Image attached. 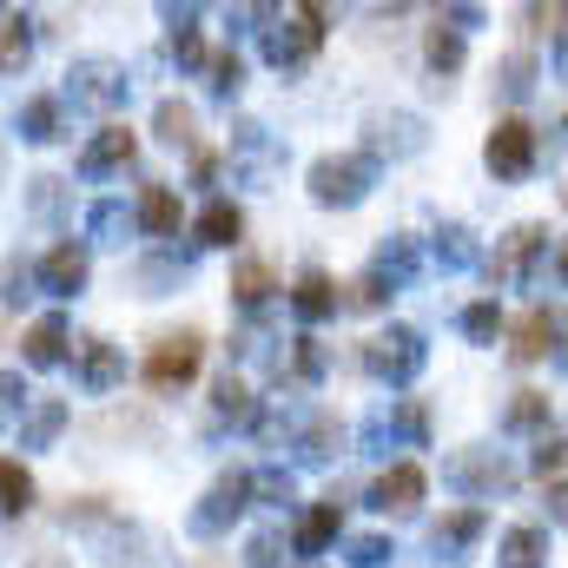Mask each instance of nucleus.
I'll list each match as a JSON object with an SVG mask.
<instances>
[{"label": "nucleus", "instance_id": "nucleus-1", "mask_svg": "<svg viewBox=\"0 0 568 568\" xmlns=\"http://www.w3.org/2000/svg\"><path fill=\"white\" fill-rule=\"evenodd\" d=\"M364 371L371 377H390V384H410L417 371H424V337L417 331H384V337H371L364 344Z\"/></svg>", "mask_w": 568, "mask_h": 568}, {"label": "nucleus", "instance_id": "nucleus-2", "mask_svg": "<svg viewBox=\"0 0 568 568\" xmlns=\"http://www.w3.org/2000/svg\"><path fill=\"white\" fill-rule=\"evenodd\" d=\"M199 357H205V337H199V331L159 337V351L145 357V384H152V390H179V384H192Z\"/></svg>", "mask_w": 568, "mask_h": 568}, {"label": "nucleus", "instance_id": "nucleus-3", "mask_svg": "<svg viewBox=\"0 0 568 568\" xmlns=\"http://www.w3.org/2000/svg\"><path fill=\"white\" fill-rule=\"evenodd\" d=\"M364 185H371V159H357V152H344V159H317V165H311V192H317L324 205H357Z\"/></svg>", "mask_w": 568, "mask_h": 568}, {"label": "nucleus", "instance_id": "nucleus-4", "mask_svg": "<svg viewBox=\"0 0 568 568\" xmlns=\"http://www.w3.org/2000/svg\"><path fill=\"white\" fill-rule=\"evenodd\" d=\"M483 159H489L496 179H523V172L536 165V126H529V120H496V133H489V145H483Z\"/></svg>", "mask_w": 568, "mask_h": 568}, {"label": "nucleus", "instance_id": "nucleus-5", "mask_svg": "<svg viewBox=\"0 0 568 568\" xmlns=\"http://www.w3.org/2000/svg\"><path fill=\"white\" fill-rule=\"evenodd\" d=\"M245 496H252V476H245V469L219 476V483H212V496H205V509H192V529H199V536H219V529L245 509Z\"/></svg>", "mask_w": 568, "mask_h": 568}, {"label": "nucleus", "instance_id": "nucleus-6", "mask_svg": "<svg viewBox=\"0 0 568 568\" xmlns=\"http://www.w3.org/2000/svg\"><path fill=\"white\" fill-rule=\"evenodd\" d=\"M317 20H324L317 7H297V20H291V27H272V33H265V53H272L278 67H297V60L324 40V27H317Z\"/></svg>", "mask_w": 568, "mask_h": 568}, {"label": "nucleus", "instance_id": "nucleus-7", "mask_svg": "<svg viewBox=\"0 0 568 568\" xmlns=\"http://www.w3.org/2000/svg\"><path fill=\"white\" fill-rule=\"evenodd\" d=\"M483 536V509H449L436 529H429V549H436V562H463V549Z\"/></svg>", "mask_w": 568, "mask_h": 568}, {"label": "nucleus", "instance_id": "nucleus-8", "mask_svg": "<svg viewBox=\"0 0 568 568\" xmlns=\"http://www.w3.org/2000/svg\"><path fill=\"white\" fill-rule=\"evenodd\" d=\"M424 489H429L424 469H417V463H397V469H384V476L371 483V503H377V509H410Z\"/></svg>", "mask_w": 568, "mask_h": 568}, {"label": "nucleus", "instance_id": "nucleus-9", "mask_svg": "<svg viewBox=\"0 0 568 568\" xmlns=\"http://www.w3.org/2000/svg\"><path fill=\"white\" fill-rule=\"evenodd\" d=\"M536 252H542V225H516V232L503 239V252L489 258V278H496V284H516V278H523V265H529Z\"/></svg>", "mask_w": 568, "mask_h": 568}, {"label": "nucleus", "instance_id": "nucleus-10", "mask_svg": "<svg viewBox=\"0 0 568 568\" xmlns=\"http://www.w3.org/2000/svg\"><path fill=\"white\" fill-rule=\"evenodd\" d=\"M556 331H562V317H556V311H529V317L516 324V344H509V351H516V364L549 357V351H556Z\"/></svg>", "mask_w": 568, "mask_h": 568}, {"label": "nucleus", "instance_id": "nucleus-11", "mask_svg": "<svg viewBox=\"0 0 568 568\" xmlns=\"http://www.w3.org/2000/svg\"><path fill=\"white\" fill-rule=\"evenodd\" d=\"M73 80H80L73 93H80L87 106H113V100H120V67H113V60H80Z\"/></svg>", "mask_w": 568, "mask_h": 568}, {"label": "nucleus", "instance_id": "nucleus-12", "mask_svg": "<svg viewBox=\"0 0 568 568\" xmlns=\"http://www.w3.org/2000/svg\"><path fill=\"white\" fill-rule=\"evenodd\" d=\"M449 483H463V489L483 496V489H503V483H509V463H503V456H456V463H449Z\"/></svg>", "mask_w": 568, "mask_h": 568}, {"label": "nucleus", "instance_id": "nucleus-13", "mask_svg": "<svg viewBox=\"0 0 568 568\" xmlns=\"http://www.w3.org/2000/svg\"><path fill=\"white\" fill-rule=\"evenodd\" d=\"M133 159V126H106L100 140L80 152V172H113V165H126Z\"/></svg>", "mask_w": 568, "mask_h": 568}, {"label": "nucleus", "instance_id": "nucleus-14", "mask_svg": "<svg viewBox=\"0 0 568 568\" xmlns=\"http://www.w3.org/2000/svg\"><path fill=\"white\" fill-rule=\"evenodd\" d=\"M40 272H47V291H60V297H73V291L87 284V252H80V245H53Z\"/></svg>", "mask_w": 568, "mask_h": 568}, {"label": "nucleus", "instance_id": "nucleus-15", "mask_svg": "<svg viewBox=\"0 0 568 568\" xmlns=\"http://www.w3.org/2000/svg\"><path fill=\"white\" fill-rule=\"evenodd\" d=\"M291 304H297V317H311V324H317V317H331V311H337V284L324 278V272H304V278L291 284Z\"/></svg>", "mask_w": 568, "mask_h": 568}, {"label": "nucleus", "instance_id": "nucleus-16", "mask_svg": "<svg viewBox=\"0 0 568 568\" xmlns=\"http://www.w3.org/2000/svg\"><path fill=\"white\" fill-rule=\"evenodd\" d=\"M80 377H87V390H113L120 384V357H113L106 337H87L80 344Z\"/></svg>", "mask_w": 568, "mask_h": 568}, {"label": "nucleus", "instance_id": "nucleus-17", "mask_svg": "<svg viewBox=\"0 0 568 568\" xmlns=\"http://www.w3.org/2000/svg\"><path fill=\"white\" fill-rule=\"evenodd\" d=\"M140 225L152 232V239H172V232H179V199H172V185H145Z\"/></svg>", "mask_w": 568, "mask_h": 568}, {"label": "nucleus", "instance_id": "nucleus-18", "mask_svg": "<svg viewBox=\"0 0 568 568\" xmlns=\"http://www.w3.org/2000/svg\"><path fill=\"white\" fill-rule=\"evenodd\" d=\"M60 357H67V324H60V317H40V324L27 331V364L47 371V364H60Z\"/></svg>", "mask_w": 568, "mask_h": 568}, {"label": "nucleus", "instance_id": "nucleus-19", "mask_svg": "<svg viewBox=\"0 0 568 568\" xmlns=\"http://www.w3.org/2000/svg\"><path fill=\"white\" fill-rule=\"evenodd\" d=\"M542 549H549V529L523 523V529L503 536V568H542Z\"/></svg>", "mask_w": 568, "mask_h": 568}, {"label": "nucleus", "instance_id": "nucleus-20", "mask_svg": "<svg viewBox=\"0 0 568 568\" xmlns=\"http://www.w3.org/2000/svg\"><path fill=\"white\" fill-rule=\"evenodd\" d=\"M239 232H245V212H239V205H225V199H219V205H205V212H199V245H232Z\"/></svg>", "mask_w": 568, "mask_h": 568}, {"label": "nucleus", "instance_id": "nucleus-21", "mask_svg": "<svg viewBox=\"0 0 568 568\" xmlns=\"http://www.w3.org/2000/svg\"><path fill=\"white\" fill-rule=\"evenodd\" d=\"M331 536H337V496H331V503H317V509L297 523V556H317Z\"/></svg>", "mask_w": 568, "mask_h": 568}, {"label": "nucleus", "instance_id": "nucleus-22", "mask_svg": "<svg viewBox=\"0 0 568 568\" xmlns=\"http://www.w3.org/2000/svg\"><path fill=\"white\" fill-rule=\"evenodd\" d=\"M0 509L7 516H27L33 509V476L20 463H0Z\"/></svg>", "mask_w": 568, "mask_h": 568}, {"label": "nucleus", "instance_id": "nucleus-23", "mask_svg": "<svg viewBox=\"0 0 568 568\" xmlns=\"http://www.w3.org/2000/svg\"><path fill=\"white\" fill-rule=\"evenodd\" d=\"M232 297H239L245 311H258V304L272 297V272H265L258 258H252V265H239V278H232Z\"/></svg>", "mask_w": 568, "mask_h": 568}, {"label": "nucleus", "instance_id": "nucleus-24", "mask_svg": "<svg viewBox=\"0 0 568 568\" xmlns=\"http://www.w3.org/2000/svg\"><path fill=\"white\" fill-rule=\"evenodd\" d=\"M53 126H60V100H27L20 106V133L27 140H53Z\"/></svg>", "mask_w": 568, "mask_h": 568}, {"label": "nucleus", "instance_id": "nucleus-25", "mask_svg": "<svg viewBox=\"0 0 568 568\" xmlns=\"http://www.w3.org/2000/svg\"><path fill=\"white\" fill-rule=\"evenodd\" d=\"M159 140H165V145H192V106L159 100Z\"/></svg>", "mask_w": 568, "mask_h": 568}, {"label": "nucleus", "instance_id": "nucleus-26", "mask_svg": "<svg viewBox=\"0 0 568 568\" xmlns=\"http://www.w3.org/2000/svg\"><path fill=\"white\" fill-rule=\"evenodd\" d=\"M542 417H549V397H542V390H516V404H509V417H503V424H509V429H536Z\"/></svg>", "mask_w": 568, "mask_h": 568}, {"label": "nucleus", "instance_id": "nucleus-27", "mask_svg": "<svg viewBox=\"0 0 568 568\" xmlns=\"http://www.w3.org/2000/svg\"><path fill=\"white\" fill-rule=\"evenodd\" d=\"M60 424H67V404H53V397H47V404H40V410L27 417V429H20V443L33 449V443H47V436H53Z\"/></svg>", "mask_w": 568, "mask_h": 568}, {"label": "nucleus", "instance_id": "nucleus-28", "mask_svg": "<svg viewBox=\"0 0 568 568\" xmlns=\"http://www.w3.org/2000/svg\"><path fill=\"white\" fill-rule=\"evenodd\" d=\"M529 87H536V60H529V53H509V60H503V93L523 100Z\"/></svg>", "mask_w": 568, "mask_h": 568}, {"label": "nucleus", "instance_id": "nucleus-29", "mask_svg": "<svg viewBox=\"0 0 568 568\" xmlns=\"http://www.w3.org/2000/svg\"><path fill=\"white\" fill-rule=\"evenodd\" d=\"M212 410H219V417H252V397H245V384H239V377H219V390H212Z\"/></svg>", "mask_w": 568, "mask_h": 568}, {"label": "nucleus", "instance_id": "nucleus-30", "mask_svg": "<svg viewBox=\"0 0 568 568\" xmlns=\"http://www.w3.org/2000/svg\"><path fill=\"white\" fill-rule=\"evenodd\" d=\"M429 67L456 73V67H463V40H456V33H443V27H429Z\"/></svg>", "mask_w": 568, "mask_h": 568}, {"label": "nucleus", "instance_id": "nucleus-31", "mask_svg": "<svg viewBox=\"0 0 568 568\" xmlns=\"http://www.w3.org/2000/svg\"><path fill=\"white\" fill-rule=\"evenodd\" d=\"M463 331H469L476 344H489V337L503 331V311H496V304H469V311H463Z\"/></svg>", "mask_w": 568, "mask_h": 568}, {"label": "nucleus", "instance_id": "nucleus-32", "mask_svg": "<svg viewBox=\"0 0 568 568\" xmlns=\"http://www.w3.org/2000/svg\"><path fill=\"white\" fill-rule=\"evenodd\" d=\"M568 469V436H542L536 443V476H562Z\"/></svg>", "mask_w": 568, "mask_h": 568}, {"label": "nucleus", "instance_id": "nucleus-33", "mask_svg": "<svg viewBox=\"0 0 568 568\" xmlns=\"http://www.w3.org/2000/svg\"><path fill=\"white\" fill-rule=\"evenodd\" d=\"M205 67H212V93H239V80H245V67H239V53H212Z\"/></svg>", "mask_w": 568, "mask_h": 568}, {"label": "nucleus", "instance_id": "nucleus-34", "mask_svg": "<svg viewBox=\"0 0 568 568\" xmlns=\"http://www.w3.org/2000/svg\"><path fill=\"white\" fill-rule=\"evenodd\" d=\"M390 562V542H384V536H357V542H351V568H384Z\"/></svg>", "mask_w": 568, "mask_h": 568}, {"label": "nucleus", "instance_id": "nucleus-35", "mask_svg": "<svg viewBox=\"0 0 568 568\" xmlns=\"http://www.w3.org/2000/svg\"><path fill=\"white\" fill-rule=\"evenodd\" d=\"M20 404H27V384H20V371H0V424H7V417H20Z\"/></svg>", "mask_w": 568, "mask_h": 568}, {"label": "nucleus", "instance_id": "nucleus-36", "mask_svg": "<svg viewBox=\"0 0 568 568\" xmlns=\"http://www.w3.org/2000/svg\"><path fill=\"white\" fill-rule=\"evenodd\" d=\"M337 443H344V429H337V424H317L311 436H304V456H311V463H324Z\"/></svg>", "mask_w": 568, "mask_h": 568}, {"label": "nucleus", "instance_id": "nucleus-37", "mask_svg": "<svg viewBox=\"0 0 568 568\" xmlns=\"http://www.w3.org/2000/svg\"><path fill=\"white\" fill-rule=\"evenodd\" d=\"M27 60V33L20 27H0V73H13Z\"/></svg>", "mask_w": 568, "mask_h": 568}, {"label": "nucleus", "instance_id": "nucleus-38", "mask_svg": "<svg viewBox=\"0 0 568 568\" xmlns=\"http://www.w3.org/2000/svg\"><path fill=\"white\" fill-rule=\"evenodd\" d=\"M443 258H449V265H469V232H463V225L443 232Z\"/></svg>", "mask_w": 568, "mask_h": 568}, {"label": "nucleus", "instance_id": "nucleus-39", "mask_svg": "<svg viewBox=\"0 0 568 568\" xmlns=\"http://www.w3.org/2000/svg\"><path fill=\"white\" fill-rule=\"evenodd\" d=\"M93 232H106V239L126 232V212H120V205H100V212H93Z\"/></svg>", "mask_w": 568, "mask_h": 568}, {"label": "nucleus", "instance_id": "nucleus-40", "mask_svg": "<svg viewBox=\"0 0 568 568\" xmlns=\"http://www.w3.org/2000/svg\"><path fill=\"white\" fill-rule=\"evenodd\" d=\"M252 568H278V542H272V536L252 542Z\"/></svg>", "mask_w": 568, "mask_h": 568}, {"label": "nucleus", "instance_id": "nucleus-41", "mask_svg": "<svg viewBox=\"0 0 568 568\" xmlns=\"http://www.w3.org/2000/svg\"><path fill=\"white\" fill-rule=\"evenodd\" d=\"M549 503H556V523H568V483L556 489V496H549Z\"/></svg>", "mask_w": 568, "mask_h": 568}, {"label": "nucleus", "instance_id": "nucleus-42", "mask_svg": "<svg viewBox=\"0 0 568 568\" xmlns=\"http://www.w3.org/2000/svg\"><path fill=\"white\" fill-rule=\"evenodd\" d=\"M556 278H562V284H568V245H562V258H556Z\"/></svg>", "mask_w": 568, "mask_h": 568}]
</instances>
